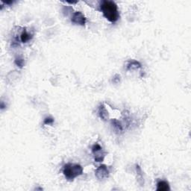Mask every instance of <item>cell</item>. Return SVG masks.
I'll return each mask as SVG.
<instances>
[{
    "instance_id": "cell-9",
    "label": "cell",
    "mask_w": 191,
    "mask_h": 191,
    "mask_svg": "<svg viewBox=\"0 0 191 191\" xmlns=\"http://www.w3.org/2000/svg\"><path fill=\"white\" fill-rule=\"evenodd\" d=\"M141 68V64L137 61H130L127 64V70H135Z\"/></svg>"
},
{
    "instance_id": "cell-7",
    "label": "cell",
    "mask_w": 191,
    "mask_h": 191,
    "mask_svg": "<svg viewBox=\"0 0 191 191\" xmlns=\"http://www.w3.org/2000/svg\"><path fill=\"white\" fill-rule=\"evenodd\" d=\"M99 117L102 120H106L108 117V111H107L106 108L104 106V105H101L99 106Z\"/></svg>"
},
{
    "instance_id": "cell-10",
    "label": "cell",
    "mask_w": 191,
    "mask_h": 191,
    "mask_svg": "<svg viewBox=\"0 0 191 191\" xmlns=\"http://www.w3.org/2000/svg\"><path fill=\"white\" fill-rule=\"evenodd\" d=\"M111 124H112V126H114L116 132H121L123 131V126H122V124L119 121H117V120H113Z\"/></svg>"
},
{
    "instance_id": "cell-2",
    "label": "cell",
    "mask_w": 191,
    "mask_h": 191,
    "mask_svg": "<svg viewBox=\"0 0 191 191\" xmlns=\"http://www.w3.org/2000/svg\"><path fill=\"white\" fill-rule=\"evenodd\" d=\"M83 173V168L79 164H67L64 165L63 174L69 181H73L76 178Z\"/></svg>"
},
{
    "instance_id": "cell-5",
    "label": "cell",
    "mask_w": 191,
    "mask_h": 191,
    "mask_svg": "<svg viewBox=\"0 0 191 191\" xmlns=\"http://www.w3.org/2000/svg\"><path fill=\"white\" fill-rule=\"evenodd\" d=\"M92 152L95 156V161L96 162H101L103 161L105 155L102 153V148L99 144L96 143L93 146Z\"/></svg>"
},
{
    "instance_id": "cell-8",
    "label": "cell",
    "mask_w": 191,
    "mask_h": 191,
    "mask_svg": "<svg viewBox=\"0 0 191 191\" xmlns=\"http://www.w3.org/2000/svg\"><path fill=\"white\" fill-rule=\"evenodd\" d=\"M31 38H32V35L28 34L25 29H24L23 31H22V32L21 33L20 40L22 43H27V42L29 41Z\"/></svg>"
},
{
    "instance_id": "cell-6",
    "label": "cell",
    "mask_w": 191,
    "mask_h": 191,
    "mask_svg": "<svg viewBox=\"0 0 191 191\" xmlns=\"http://www.w3.org/2000/svg\"><path fill=\"white\" fill-rule=\"evenodd\" d=\"M169 186L166 181H160L157 184V190L161 191H166L169 190Z\"/></svg>"
},
{
    "instance_id": "cell-12",
    "label": "cell",
    "mask_w": 191,
    "mask_h": 191,
    "mask_svg": "<svg viewBox=\"0 0 191 191\" xmlns=\"http://www.w3.org/2000/svg\"><path fill=\"white\" fill-rule=\"evenodd\" d=\"M54 122V120L52 118H50V117H47V118L45 119L44 120V124L47 125V124H52Z\"/></svg>"
},
{
    "instance_id": "cell-3",
    "label": "cell",
    "mask_w": 191,
    "mask_h": 191,
    "mask_svg": "<svg viewBox=\"0 0 191 191\" xmlns=\"http://www.w3.org/2000/svg\"><path fill=\"white\" fill-rule=\"evenodd\" d=\"M71 21L73 23L79 25H85L87 22L86 17L81 11H76L73 13Z\"/></svg>"
},
{
    "instance_id": "cell-4",
    "label": "cell",
    "mask_w": 191,
    "mask_h": 191,
    "mask_svg": "<svg viewBox=\"0 0 191 191\" xmlns=\"http://www.w3.org/2000/svg\"><path fill=\"white\" fill-rule=\"evenodd\" d=\"M96 177L99 180H103L108 178L109 175V171L105 165H101L95 171Z\"/></svg>"
},
{
    "instance_id": "cell-11",
    "label": "cell",
    "mask_w": 191,
    "mask_h": 191,
    "mask_svg": "<svg viewBox=\"0 0 191 191\" xmlns=\"http://www.w3.org/2000/svg\"><path fill=\"white\" fill-rule=\"evenodd\" d=\"M15 64L18 66V67H21L22 68L24 65V60L22 57L17 56L16 58H15Z\"/></svg>"
},
{
    "instance_id": "cell-1",
    "label": "cell",
    "mask_w": 191,
    "mask_h": 191,
    "mask_svg": "<svg viewBox=\"0 0 191 191\" xmlns=\"http://www.w3.org/2000/svg\"><path fill=\"white\" fill-rule=\"evenodd\" d=\"M100 9L104 16L111 22H116L120 18L118 7L114 1L109 0L102 1L100 3Z\"/></svg>"
}]
</instances>
